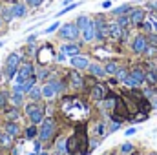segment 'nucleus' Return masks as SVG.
<instances>
[{"label":"nucleus","instance_id":"nucleus-5","mask_svg":"<svg viewBox=\"0 0 157 155\" xmlns=\"http://www.w3.org/2000/svg\"><path fill=\"white\" fill-rule=\"evenodd\" d=\"M93 26H95V39L97 40H104L110 37V28H108V22L101 17L97 20H93Z\"/></svg>","mask_w":157,"mask_h":155},{"label":"nucleus","instance_id":"nucleus-52","mask_svg":"<svg viewBox=\"0 0 157 155\" xmlns=\"http://www.w3.org/2000/svg\"><path fill=\"white\" fill-rule=\"evenodd\" d=\"M29 155H39V153H29Z\"/></svg>","mask_w":157,"mask_h":155},{"label":"nucleus","instance_id":"nucleus-47","mask_svg":"<svg viewBox=\"0 0 157 155\" xmlns=\"http://www.w3.org/2000/svg\"><path fill=\"white\" fill-rule=\"evenodd\" d=\"M35 152H37V153L42 152V150H40V141H35Z\"/></svg>","mask_w":157,"mask_h":155},{"label":"nucleus","instance_id":"nucleus-37","mask_svg":"<svg viewBox=\"0 0 157 155\" xmlns=\"http://www.w3.org/2000/svg\"><path fill=\"white\" fill-rule=\"evenodd\" d=\"M148 44L154 46V47H157V33H150V37H148Z\"/></svg>","mask_w":157,"mask_h":155},{"label":"nucleus","instance_id":"nucleus-9","mask_svg":"<svg viewBox=\"0 0 157 155\" xmlns=\"http://www.w3.org/2000/svg\"><path fill=\"white\" fill-rule=\"evenodd\" d=\"M130 80H132L133 88H137V86L144 84V80H146V73H144L141 68H133V70L130 71Z\"/></svg>","mask_w":157,"mask_h":155},{"label":"nucleus","instance_id":"nucleus-15","mask_svg":"<svg viewBox=\"0 0 157 155\" xmlns=\"http://www.w3.org/2000/svg\"><path fill=\"white\" fill-rule=\"evenodd\" d=\"M104 97H106V88L102 84H95L91 88V99L93 100H102Z\"/></svg>","mask_w":157,"mask_h":155},{"label":"nucleus","instance_id":"nucleus-53","mask_svg":"<svg viewBox=\"0 0 157 155\" xmlns=\"http://www.w3.org/2000/svg\"><path fill=\"white\" fill-rule=\"evenodd\" d=\"M0 137H2V133H0Z\"/></svg>","mask_w":157,"mask_h":155},{"label":"nucleus","instance_id":"nucleus-45","mask_svg":"<svg viewBox=\"0 0 157 155\" xmlns=\"http://www.w3.org/2000/svg\"><path fill=\"white\" fill-rule=\"evenodd\" d=\"M102 7H104V9H110V7H112V2H110V0H104V2H102Z\"/></svg>","mask_w":157,"mask_h":155},{"label":"nucleus","instance_id":"nucleus-33","mask_svg":"<svg viewBox=\"0 0 157 155\" xmlns=\"http://www.w3.org/2000/svg\"><path fill=\"white\" fill-rule=\"evenodd\" d=\"M39 106H40V104H37V102H29V104H28V106L24 108V112H26V113L29 115V113H31V112H35V110H37Z\"/></svg>","mask_w":157,"mask_h":155},{"label":"nucleus","instance_id":"nucleus-32","mask_svg":"<svg viewBox=\"0 0 157 155\" xmlns=\"http://www.w3.org/2000/svg\"><path fill=\"white\" fill-rule=\"evenodd\" d=\"M7 117H9L11 120H13V119H15V120H18V119H20V112H18V108H15V106H13V108L7 112Z\"/></svg>","mask_w":157,"mask_h":155},{"label":"nucleus","instance_id":"nucleus-40","mask_svg":"<svg viewBox=\"0 0 157 155\" xmlns=\"http://www.w3.org/2000/svg\"><path fill=\"white\" fill-rule=\"evenodd\" d=\"M146 80H148L150 84H157V82H155V75H154V71H148V73H146Z\"/></svg>","mask_w":157,"mask_h":155},{"label":"nucleus","instance_id":"nucleus-11","mask_svg":"<svg viewBox=\"0 0 157 155\" xmlns=\"http://www.w3.org/2000/svg\"><path fill=\"white\" fill-rule=\"evenodd\" d=\"M4 130H6V133H7L11 139H15V137H18V135H20V126H18V122H17V120H9V122H6Z\"/></svg>","mask_w":157,"mask_h":155},{"label":"nucleus","instance_id":"nucleus-27","mask_svg":"<svg viewBox=\"0 0 157 155\" xmlns=\"http://www.w3.org/2000/svg\"><path fill=\"white\" fill-rule=\"evenodd\" d=\"M0 17H2V20H6V22H9V20L15 18L13 13H11V7H2V9H0Z\"/></svg>","mask_w":157,"mask_h":155},{"label":"nucleus","instance_id":"nucleus-49","mask_svg":"<svg viewBox=\"0 0 157 155\" xmlns=\"http://www.w3.org/2000/svg\"><path fill=\"white\" fill-rule=\"evenodd\" d=\"M154 75H155V82H157V70H154Z\"/></svg>","mask_w":157,"mask_h":155},{"label":"nucleus","instance_id":"nucleus-48","mask_svg":"<svg viewBox=\"0 0 157 155\" xmlns=\"http://www.w3.org/2000/svg\"><path fill=\"white\" fill-rule=\"evenodd\" d=\"M152 26H154V29L157 31V22H155V20H152Z\"/></svg>","mask_w":157,"mask_h":155},{"label":"nucleus","instance_id":"nucleus-28","mask_svg":"<svg viewBox=\"0 0 157 155\" xmlns=\"http://www.w3.org/2000/svg\"><path fill=\"white\" fill-rule=\"evenodd\" d=\"M104 70H106V75H115L119 71V64L117 62H108V64L104 66Z\"/></svg>","mask_w":157,"mask_h":155},{"label":"nucleus","instance_id":"nucleus-20","mask_svg":"<svg viewBox=\"0 0 157 155\" xmlns=\"http://www.w3.org/2000/svg\"><path fill=\"white\" fill-rule=\"evenodd\" d=\"M70 84H71V88L78 89V88L84 86V78L80 77L77 71H71V73H70Z\"/></svg>","mask_w":157,"mask_h":155},{"label":"nucleus","instance_id":"nucleus-25","mask_svg":"<svg viewBox=\"0 0 157 155\" xmlns=\"http://www.w3.org/2000/svg\"><path fill=\"white\" fill-rule=\"evenodd\" d=\"M117 22L119 26L122 28V29H126L128 26H132V20H130V15H121V17H117Z\"/></svg>","mask_w":157,"mask_h":155},{"label":"nucleus","instance_id":"nucleus-36","mask_svg":"<svg viewBox=\"0 0 157 155\" xmlns=\"http://www.w3.org/2000/svg\"><path fill=\"white\" fill-rule=\"evenodd\" d=\"M75 7H78V2H77V4H71V6H66V7H64L62 11H59V13H57V17H60V15H64V13L71 11V9H75Z\"/></svg>","mask_w":157,"mask_h":155},{"label":"nucleus","instance_id":"nucleus-2","mask_svg":"<svg viewBox=\"0 0 157 155\" xmlns=\"http://www.w3.org/2000/svg\"><path fill=\"white\" fill-rule=\"evenodd\" d=\"M59 37L62 40H68V42H75V40L80 37V31H78V28H77L75 22H66L64 26H60Z\"/></svg>","mask_w":157,"mask_h":155},{"label":"nucleus","instance_id":"nucleus-34","mask_svg":"<svg viewBox=\"0 0 157 155\" xmlns=\"http://www.w3.org/2000/svg\"><path fill=\"white\" fill-rule=\"evenodd\" d=\"M48 75H49V71H48L46 68H39V70H37V75H35V77H37V78H46Z\"/></svg>","mask_w":157,"mask_h":155},{"label":"nucleus","instance_id":"nucleus-14","mask_svg":"<svg viewBox=\"0 0 157 155\" xmlns=\"http://www.w3.org/2000/svg\"><path fill=\"white\" fill-rule=\"evenodd\" d=\"M11 7V13H13V17L15 18H24L26 15H28V7H26V4H13V6H9Z\"/></svg>","mask_w":157,"mask_h":155},{"label":"nucleus","instance_id":"nucleus-43","mask_svg":"<svg viewBox=\"0 0 157 155\" xmlns=\"http://www.w3.org/2000/svg\"><path fill=\"white\" fill-rule=\"evenodd\" d=\"M119 128H121V122H112L110 124V131H117Z\"/></svg>","mask_w":157,"mask_h":155},{"label":"nucleus","instance_id":"nucleus-51","mask_svg":"<svg viewBox=\"0 0 157 155\" xmlns=\"http://www.w3.org/2000/svg\"><path fill=\"white\" fill-rule=\"evenodd\" d=\"M2 46H4V42H0V47H2Z\"/></svg>","mask_w":157,"mask_h":155},{"label":"nucleus","instance_id":"nucleus-39","mask_svg":"<svg viewBox=\"0 0 157 155\" xmlns=\"http://www.w3.org/2000/svg\"><path fill=\"white\" fill-rule=\"evenodd\" d=\"M59 28H60V24H59V22H55V24H51V26H49V28H48L44 33H53V31H57Z\"/></svg>","mask_w":157,"mask_h":155},{"label":"nucleus","instance_id":"nucleus-13","mask_svg":"<svg viewBox=\"0 0 157 155\" xmlns=\"http://www.w3.org/2000/svg\"><path fill=\"white\" fill-rule=\"evenodd\" d=\"M28 117H29L31 124H35V126H40V124H42V120L46 119V115H44V108H42V106H39L35 112H31V113H29Z\"/></svg>","mask_w":157,"mask_h":155},{"label":"nucleus","instance_id":"nucleus-8","mask_svg":"<svg viewBox=\"0 0 157 155\" xmlns=\"http://www.w3.org/2000/svg\"><path fill=\"white\" fill-rule=\"evenodd\" d=\"M35 84H37V77L33 75V77H29L26 82H22V84H15L13 86V91H17V93H29Z\"/></svg>","mask_w":157,"mask_h":155},{"label":"nucleus","instance_id":"nucleus-26","mask_svg":"<svg viewBox=\"0 0 157 155\" xmlns=\"http://www.w3.org/2000/svg\"><path fill=\"white\" fill-rule=\"evenodd\" d=\"M24 93H17V91H13V95H11V102H13V106L15 108H20L22 106V102H24V97H22Z\"/></svg>","mask_w":157,"mask_h":155},{"label":"nucleus","instance_id":"nucleus-46","mask_svg":"<svg viewBox=\"0 0 157 155\" xmlns=\"http://www.w3.org/2000/svg\"><path fill=\"white\" fill-rule=\"evenodd\" d=\"M64 59H66V55H64V53H62V51H60V53H59V55H57V62H62V60H64Z\"/></svg>","mask_w":157,"mask_h":155},{"label":"nucleus","instance_id":"nucleus-24","mask_svg":"<svg viewBox=\"0 0 157 155\" xmlns=\"http://www.w3.org/2000/svg\"><path fill=\"white\" fill-rule=\"evenodd\" d=\"M28 95H29V99H31L33 102H37V100H40V99H42V88H39V86L35 84V86H33V89H31Z\"/></svg>","mask_w":157,"mask_h":155},{"label":"nucleus","instance_id":"nucleus-10","mask_svg":"<svg viewBox=\"0 0 157 155\" xmlns=\"http://www.w3.org/2000/svg\"><path fill=\"white\" fill-rule=\"evenodd\" d=\"M144 9H132L130 11V20H132V26H141L144 22Z\"/></svg>","mask_w":157,"mask_h":155},{"label":"nucleus","instance_id":"nucleus-41","mask_svg":"<svg viewBox=\"0 0 157 155\" xmlns=\"http://www.w3.org/2000/svg\"><path fill=\"white\" fill-rule=\"evenodd\" d=\"M113 104H115V99H108V100L104 102V108H108V110H112V108H113Z\"/></svg>","mask_w":157,"mask_h":155},{"label":"nucleus","instance_id":"nucleus-1","mask_svg":"<svg viewBox=\"0 0 157 155\" xmlns=\"http://www.w3.org/2000/svg\"><path fill=\"white\" fill-rule=\"evenodd\" d=\"M55 130H57L55 120L53 119H44L42 124H40V128H39V141L40 142H48L49 139H53Z\"/></svg>","mask_w":157,"mask_h":155},{"label":"nucleus","instance_id":"nucleus-38","mask_svg":"<svg viewBox=\"0 0 157 155\" xmlns=\"http://www.w3.org/2000/svg\"><path fill=\"white\" fill-rule=\"evenodd\" d=\"M42 2L44 0H26V4L31 6V7H39V6H42Z\"/></svg>","mask_w":157,"mask_h":155},{"label":"nucleus","instance_id":"nucleus-6","mask_svg":"<svg viewBox=\"0 0 157 155\" xmlns=\"http://www.w3.org/2000/svg\"><path fill=\"white\" fill-rule=\"evenodd\" d=\"M150 44H148V39L144 37V35H137L133 42H132V49H133V53H137V55H144V51H146V47H148Z\"/></svg>","mask_w":157,"mask_h":155},{"label":"nucleus","instance_id":"nucleus-18","mask_svg":"<svg viewBox=\"0 0 157 155\" xmlns=\"http://www.w3.org/2000/svg\"><path fill=\"white\" fill-rule=\"evenodd\" d=\"M68 153V139H59L55 142V153L53 155H66Z\"/></svg>","mask_w":157,"mask_h":155},{"label":"nucleus","instance_id":"nucleus-31","mask_svg":"<svg viewBox=\"0 0 157 155\" xmlns=\"http://www.w3.org/2000/svg\"><path fill=\"white\" fill-rule=\"evenodd\" d=\"M130 75V71L128 70H124V68H119V71L115 73V77H117V80H121V82H124V78Z\"/></svg>","mask_w":157,"mask_h":155},{"label":"nucleus","instance_id":"nucleus-50","mask_svg":"<svg viewBox=\"0 0 157 155\" xmlns=\"http://www.w3.org/2000/svg\"><path fill=\"white\" fill-rule=\"evenodd\" d=\"M39 155H49V153H46V152H40V153Z\"/></svg>","mask_w":157,"mask_h":155},{"label":"nucleus","instance_id":"nucleus-19","mask_svg":"<svg viewBox=\"0 0 157 155\" xmlns=\"http://www.w3.org/2000/svg\"><path fill=\"white\" fill-rule=\"evenodd\" d=\"M55 95H57V89H55L53 82H48V84L42 86V97L44 99H53Z\"/></svg>","mask_w":157,"mask_h":155},{"label":"nucleus","instance_id":"nucleus-12","mask_svg":"<svg viewBox=\"0 0 157 155\" xmlns=\"http://www.w3.org/2000/svg\"><path fill=\"white\" fill-rule=\"evenodd\" d=\"M60 51H62L66 57H75V55H78V51H80V46L75 44V42H68V44L60 46Z\"/></svg>","mask_w":157,"mask_h":155},{"label":"nucleus","instance_id":"nucleus-23","mask_svg":"<svg viewBox=\"0 0 157 155\" xmlns=\"http://www.w3.org/2000/svg\"><path fill=\"white\" fill-rule=\"evenodd\" d=\"M37 135H39V128H37L35 124H31V126H29V128H26V131H24V137H26L28 141H33Z\"/></svg>","mask_w":157,"mask_h":155},{"label":"nucleus","instance_id":"nucleus-42","mask_svg":"<svg viewBox=\"0 0 157 155\" xmlns=\"http://www.w3.org/2000/svg\"><path fill=\"white\" fill-rule=\"evenodd\" d=\"M6 99H7V95H6L4 91H0V108L6 106Z\"/></svg>","mask_w":157,"mask_h":155},{"label":"nucleus","instance_id":"nucleus-22","mask_svg":"<svg viewBox=\"0 0 157 155\" xmlns=\"http://www.w3.org/2000/svg\"><path fill=\"white\" fill-rule=\"evenodd\" d=\"M130 11H132L130 4H122V6H119V7H115V9H112V13H113L115 17H121V15H130Z\"/></svg>","mask_w":157,"mask_h":155},{"label":"nucleus","instance_id":"nucleus-3","mask_svg":"<svg viewBox=\"0 0 157 155\" xmlns=\"http://www.w3.org/2000/svg\"><path fill=\"white\" fill-rule=\"evenodd\" d=\"M18 68H20V55L18 53H11L7 57V62H6V77L7 78L17 77Z\"/></svg>","mask_w":157,"mask_h":155},{"label":"nucleus","instance_id":"nucleus-4","mask_svg":"<svg viewBox=\"0 0 157 155\" xmlns=\"http://www.w3.org/2000/svg\"><path fill=\"white\" fill-rule=\"evenodd\" d=\"M33 73H35V68H33V64L31 62H24V64H20V68H18V71H17V82L15 84H22V82H26L29 77H33Z\"/></svg>","mask_w":157,"mask_h":155},{"label":"nucleus","instance_id":"nucleus-16","mask_svg":"<svg viewBox=\"0 0 157 155\" xmlns=\"http://www.w3.org/2000/svg\"><path fill=\"white\" fill-rule=\"evenodd\" d=\"M88 71L93 75L95 78H102L106 77V70L101 66V64H90V68H88Z\"/></svg>","mask_w":157,"mask_h":155},{"label":"nucleus","instance_id":"nucleus-7","mask_svg":"<svg viewBox=\"0 0 157 155\" xmlns=\"http://www.w3.org/2000/svg\"><path fill=\"white\" fill-rule=\"evenodd\" d=\"M70 64H71V68H75V70H88L91 62H90L88 57L75 55V57H70Z\"/></svg>","mask_w":157,"mask_h":155},{"label":"nucleus","instance_id":"nucleus-29","mask_svg":"<svg viewBox=\"0 0 157 155\" xmlns=\"http://www.w3.org/2000/svg\"><path fill=\"white\" fill-rule=\"evenodd\" d=\"M144 95L154 102V108H157V91L155 89H150V88H148V89H144Z\"/></svg>","mask_w":157,"mask_h":155},{"label":"nucleus","instance_id":"nucleus-21","mask_svg":"<svg viewBox=\"0 0 157 155\" xmlns=\"http://www.w3.org/2000/svg\"><path fill=\"white\" fill-rule=\"evenodd\" d=\"M91 22H93V20H91L90 17H86V15H80V17L77 18V22H75V24H77L78 31H82V29H86V28H88Z\"/></svg>","mask_w":157,"mask_h":155},{"label":"nucleus","instance_id":"nucleus-35","mask_svg":"<svg viewBox=\"0 0 157 155\" xmlns=\"http://www.w3.org/2000/svg\"><path fill=\"white\" fill-rule=\"evenodd\" d=\"M0 144H2V146H9V144H11V137H9L7 133H4V135L0 137Z\"/></svg>","mask_w":157,"mask_h":155},{"label":"nucleus","instance_id":"nucleus-30","mask_svg":"<svg viewBox=\"0 0 157 155\" xmlns=\"http://www.w3.org/2000/svg\"><path fill=\"white\" fill-rule=\"evenodd\" d=\"M132 152H133V144L124 142V144L121 146V153H122V155H132Z\"/></svg>","mask_w":157,"mask_h":155},{"label":"nucleus","instance_id":"nucleus-44","mask_svg":"<svg viewBox=\"0 0 157 155\" xmlns=\"http://www.w3.org/2000/svg\"><path fill=\"white\" fill-rule=\"evenodd\" d=\"M135 131H137V128H128V130L124 131V135H126V137H130V135H133Z\"/></svg>","mask_w":157,"mask_h":155},{"label":"nucleus","instance_id":"nucleus-17","mask_svg":"<svg viewBox=\"0 0 157 155\" xmlns=\"http://www.w3.org/2000/svg\"><path fill=\"white\" fill-rule=\"evenodd\" d=\"M80 37H82L84 42H91V40L95 39V26H93V22H91L86 29H82V31H80Z\"/></svg>","mask_w":157,"mask_h":155}]
</instances>
